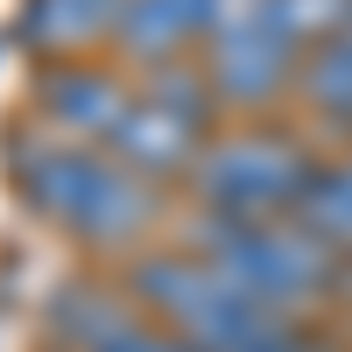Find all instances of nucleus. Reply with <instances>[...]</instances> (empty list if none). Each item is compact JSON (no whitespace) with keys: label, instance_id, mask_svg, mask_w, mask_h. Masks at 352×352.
Masks as SVG:
<instances>
[{"label":"nucleus","instance_id":"obj_13","mask_svg":"<svg viewBox=\"0 0 352 352\" xmlns=\"http://www.w3.org/2000/svg\"><path fill=\"white\" fill-rule=\"evenodd\" d=\"M275 28L296 50H317V43H338L352 28V0H275Z\"/></svg>","mask_w":352,"mask_h":352},{"label":"nucleus","instance_id":"obj_10","mask_svg":"<svg viewBox=\"0 0 352 352\" xmlns=\"http://www.w3.org/2000/svg\"><path fill=\"white\" fill-rule=\"evenodd\" d=\"M296 106L317 134H338L352 141V28L338 43H317L303 56V78H296Z\"/></svg>","mask_w":352,"mask_h":352},{"label":"nucleus","instance_id":"obj_5","mask_svg":"<svg viewBox=\"0 0 352 352\" xmlns=\"http://www.w3.org/2000/svg\"><path fill=\"white\" fill-rule=\"evenodd\" d=\"M141 85L127 64L113 56H64V64H43L36 85H28V120H43L71 141H113V127L134 113Z\"/></svg>","mask_w":352,"mask_h":352},{"label":"nucleus","instance_id":"obj_2","mask_svg":"<svg viewBox=\"0 0 352 352\" xmlns=\"http://www.w3.org/2000/svg\"><path fill=\"white\" fill-rule=\"evenodd\" d=\"M184 247H197L212 268L254 303H275L289 317H317L345 303V254L324 247L303 219H232L212 204H190Z\"/></svg>","mask_w":352,"mask_h":352},{"label":"nucleus","instance_id":"obj_1","mask_svg":"<svg viewBox=\"0 0 352 352\" xmlns=\"http://www.w3.org/2000/svg\"><path fill=\"white\" fill-rule=\"evenodd\" d=\"M8 176L50 232H64V240L92 247V254H120V261L155 247V226H162V204H169L162 184L127 169L113 148L71 141L43 120H28L8 141Z\"/></svg>","mask_w":352,"mask_h":352},{"label":"nucleus","instance_id":"obj_14","mask_svg":"<svg viewBox=\"0 0 352 352\" xmlns=\"http://www.w3.org/2000/svg\"><path fill=\"white\" fill-rule=\"evenodd\" d=\"M282 352H345V345H338V338H324V331H317V324H303V331L289 338Z\"/></svg>","mask_w":352,"mask_h":352},{"label":"nucleus","instance_id":"obj_16","mask_svg":"<svg viewBox=\"0 0 352 352\" xmlns=\"http://www.w3.org/2000/svg\"><path fill=\"white\" fill-rule=\"evenodd\" d=\"M50 352H71V345H50Z\"/></svg>","mask_w":352,"mask_h":352},{"label":"nucleus","instance_id":"obj_3","mask_svg":"<svg viewBox=\"0 0 352 352\" xmlns=\"http://www.w3.org/2000/svg\"><path fill=\"white\" fill-rule=\"evenodd\" d=\"M324 162L296 127L282 120H240V127H219L204 141V155L190 169V204H212V212L232 219H282L296 212V197L310 184V169Z\"/></svg>","mask_w":352,"mask_h":352},{"label":"nucleus","instance_id":"obj_11","mask_svg":"<svg viewBox=\"0 0 352 352\" xmlns=\"http://www.w3.org/2000/svg\"><path fill=\"white\" fill-rule=\"evenodd\" d=\"M134 85H141V99L169 106L176 120H190V127H204V134H219V127H226V106H219V85H212V71H204V56L155 64V71H141Z\"/></svg>","mask_w":352,"mask_h":352},{"label":"nucleus","instance_id":"obj_8","mask_svg":"<svg viewBox=\"0 0 352 352\" xmlns=\"http://www.w3.org/2000/svg\"><path fill=\"white\" fill-rule=\"evenodd\" d=\"M204 127H190V120H176L169 106H155V99H134V113L120 127H113V141L106 148L120 155L127 169H141L148 184H162V190H184L190 184V169H197V155H204Z\"/></svg>","mask_w":352,"mask_h":352},{"label":"nucleus","instance_id":"obj_15","mask_svg":"<svg viewBox=\"0 0 352 352\" xmlns=\"http://www.w3.org/2000/svg\"><path fill=\"white\" fill-rule=\"evenodd\" d=\"M345 303H352V261H345Z\"/></svg>","mask_w":352,"mask_h":352},{"label":"nucleus","instance_id":"obj_7","mask_svg":"<svg viewBox=\"0 0 352 352\" xmlns=\"http://www.w3.org/2000/svg\"><path fill=\"white\" fill-rule=\"evenodd\" d=\"M212 36V0H120V21H113V64H127L134 78L176 64V56H197Z\"/></svg>","mask_w":352,"mask_h":352},{"label":"nucleus","instance_id":"obj_12","mask_svg":"<svg viewBox=\"0 0 352 352\" xmlns=\"http://www.w3.org/2000/svg\"><path fill=\"white\" fill-rule=\"evenodd\" d=\"M289 219H303L324 247H338L352 261V155H324V162H317Z\"/></svg>","mask_w":352,"mask_h":352},{"label":"nucleus","instance_id":"obj_4","mask_svg":"<svg viewBox=\"0 0 352 352\" xmlns=\"http://www.w3.org/2000/svg\"><path fill=\"white\" fill-rule=\"evenodd\" d=\"M197 56H204V71L219 85L226 120L232 113H240V120H268L282 99H296V78H303L310 50H296L275 21H247V28H219Z\"/></svg>","mask_w":352,"mask_h":352},{"label":"nucleus","instance_id":"obj_6","mask_svg":"<svg viewBox=\"0 0 352 352\" xmlns=\"http://www.w3.org/2000/svg\"><path fill=\"white\" fill-rule=\"evenodd\" d=\"M120 282H127V296L148 317H162L169 331H197L204 317L232 296V282L197 247H141V254L120 261Z\"/></svg>","mask_w":352,"mask_h":352},{"label":"nucleus","instance_id":"obj_9","mask_svg":"<svg viewBox=\"0 0 352 352\" xmlns=\"http://www.w3.org/2000/svg\"><path fill=\"white\" fill-rule=\"evenodd\" d=\"M120 0H21V43L36 64H64V56H92L113 43Z\"/></svg>","mask_w":352,"mask_h":352}]
</instances>
